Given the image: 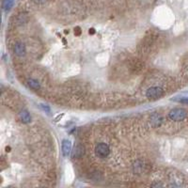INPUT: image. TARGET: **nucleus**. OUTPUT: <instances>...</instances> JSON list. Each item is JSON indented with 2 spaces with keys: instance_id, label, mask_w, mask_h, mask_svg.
Masks as SVG:
<instances>
[{
  "instance_id": "nucleus-1",
  "label": "nucleus",
  "mask_w": 188,
  "mask_h": 188,
  "mask_svg": "<svg viewBox=\"0 0 188 188\" xmlns=\"http://www.w3.org/2000/svg\"><path fill=\"white\" fill-rule=\"evenodd\" d=\"M188 116V113L183 108H173L169 111L168 117L171 120L174 121H181L184 120Z\"/></svg>"
},
{
  "instance_id": "nucleus-14",
  "label": "nucleus",
  "mask_w": 188,
  "mask_h": 188,
  "mask_svg": "<svg viewBox=\"0 0 188 188\" xmlns=\"http://www.w3.org/2000/svg\"><path fill=\"white\" fill-rule=\"evenodd\" d=\"M33 1H34L36 4H44V3L48 2L49 0H33Z\"/></svg>"
},
{
  "instance_id": "nucleus-4",
  "label": "nucleus",
  "mask_w": 188,
  "mask_h": 188,
  "mask_svg": "<svg viewBox=\"0 0 188 188\" xmlns=\"http://www.w3.org/2000/svg\"><path fill=\"white\" fill-rule=\"evenodd\" d=\"M14 53L18 57H24L26 53L25 45L23 42H17L14 45Z\"/></svg>"
},
{
  "instance_id": "nucleus-3",
  "label": "nucleus",
  "mask_w": 188,
  "mask_h": 188,
  "mask_svg": "<svg viewBox=\"0 0 188 188\" xmlns=\"http://www.w3.org/2000/svg\"><path fill=\"white\" fill-rule=\"evenodd\" d=\"M164 94V90L159 87H151L146 91V96L149 99H159Z\"/></svg>"
},
{
  "instance_id": "nucleus-6",
  "label": "nucleus",
  "mask_w": 188,
  "mask_h": 188,
  "mask_svg": "<svg viewBox=\"0 0 188 188\" xmlns=\"http://www.w3.org/2000/svg\"><path fill=\"white\" fill-rule=\"evenodd\" d=\"M85 152V149L82 145H77L74 147V150L72 151V157L73 158H80L82 157Z\"/></svg>"
},
{
  "instance_id": "nucleus-15",
  "label": "nucleus",
  "mask_w": 188,
  "mask_h": 188,
  "mask_svg": "<svg viewBox=\"0 0 188 188\" xmlns=\"http://www.w3.org/2000/svg\"><path fill=\"white\" fill-rule=\"evenodd\" d=\"M63 116H64V113H61V114H59V115H58L56 118H55V121L56 122H58V121H59L62 118H63Z\"/></svg>"
},
{
  "instance_id": "nucleus-17",
  "label": "nucleus",
  "mask_w": 188,
  "mask_h": 188,
  "mask_svg": "<svg viewBox=\"0 0 188 188\" xmlns=\"http://www.w3.org/2000/svg\"><path fill=\"white\" fill-rule=\"evenodd\" d=\"M65 34H69V30H65Z\"/></svg>"
},
{
  "instance_id": "nucleus-7",
  "label": "nucleus",
  "mask_w": 188,
  "mask_h": 188,
  "mask_svg": "<svg viewBox=\"0 0 188 188\" xmlns=\"http://www.w3.org/2000/svg\"><path fill=\"white\" fill-rule=\"evenodd\" d=\"M20 116V119L21 120L24 122V123H29L31 121V116L30 114L26 111V110H22L19 114Z\"/></svg>"
},
{
  "instance_id": "nucleus-8",
  "label": "nucleus",
  "mask_w": 188,
  "mask_h": 188,
  "mask_svg": "<svg viewBox=\"0 0 188 188\" xmlns=\"http://www.w3.org/2000/svg\"><path fill=\"white\" fill-rule=\"evenodd\" d=\"M28 87H29L30 89L35 90H38L41 89L40 83L37 81V80H35V79H28Z\"/></svg>"
},
{
  "instance_id": "nucleus-2",
  "label": "nucleus",
  "mask_w": 188,
  "mask_h": 188,
  "mask_svg": "<svg viewBox=\"0 0 188 188\" xmlns=\"http://www.w3.org/2000/svg\"><path fill=\"white\" fill-rule=\"evenodd\" d=\"M95 153L99 158H106L110 153V149L105 143H99L95 147Z\"/></svg>"
},
{
  "instance_id": "nucleus-5",
  "label": "nucleus",
  "mask_w": 188,
  "mask_h": 188,
  "mask_svg": "<svg viewBox=\"0 0 188 188\" xmlns=\"http://www.w3.org/2000/svg\"><path fill=\"white\" fill-rule=\"evenodd\" d=\"M72 151V142L68 139L62 141V153L65 157H68Z\"/></svg>"
},
{
  "instance_id": "nucleus-10",
  "label": "nucleus",
  "mask_w": 188,
  "mask_h": 188,
  "mask_svg": "<svg viewBox=\"0 0 188 188\" xmlns=\"http://www.w3.org/2000/svg\"><path fill=\"white\" fill-rule=\"evenodd\" d=\"M26 21H28V17H26L25 14H20V15L18 16V22H19V23L24 24V23H25Z\"/></svg>"
},
{
  "instance_id": "nucleus-9",
  "label": "nucleus",
  "mask_w": 188,
  "mask_h": 188,
  "mask_svg": "<svg viewBox=\"0 0 188 188\" xmlns=\"http://www.w3.org/2000/svg\"><path fill=\"white\" fill-rule=\"evenodd\" d=\"M14 4V0H4L3 1V9L5 11H10Z\"/></svg>"
},
{
  "instance_id": "nucleus-16",
  "label": "nucleus",
  "mask_w": 188,
  "mask_h": 188,
  "mask_svg": "<svg viewBox=\"0 0 188 188\" xmlns=\"http://www.w3.org/2000/svg\"><path fill=\"white\" fill-rule=\"evenodd\" d=\"M89 33H90V34H91V35H93V34L95 33V29H94V28H90Z\"/></svg>"
},
{
  "instance_id": "nucleus-12",
  "label": "nucleus",
  "mask_w": 188,
  "mask_h": 188,
  "mask_svg": "<svg viewBox=\"0 0 188 188\" xmlns=\"http://www.w3.org/2000/svg\"><path fill=\"white\" fill-rule=\"evenodd\" d=\"M81 28H79V26H76V28H74V34L76 35V36H79L80 34H81Z\"/></svg>"
},
{
  "instance_id": "nucleus-11",
  "label": "nucleus",
  "mask_w": 188,
  "mask_h": 188,
  "mask_svg": "<svg viewBox=\"0 0 188 188\" xmlns=\"http://www.w3.org/2000/svg\"><path fill=\"white\" fill-rule=\"evenodd\" d=\"M40 106L42 107V110H44V111L47 112V113H49V112L51 111L50 107H49L48 105H45V104H40Z\"/></svg>"
},
{
  "instance_id": "nucleus-13",
  "label": "nucleus",
  "mask_w": 188,
  "mask_h": 188,
  "mask_svg": "<svg viewBox=\"0 0 188 188\" xmlns=\"http://www.w3.org/2000/svg\"><path fill=\"white\" fill-rule=\"evenodd\" d=\"M179 102L181 103H184V104H188V97H183V98L180 99Z\"/></svg>"
}]
</instances>
